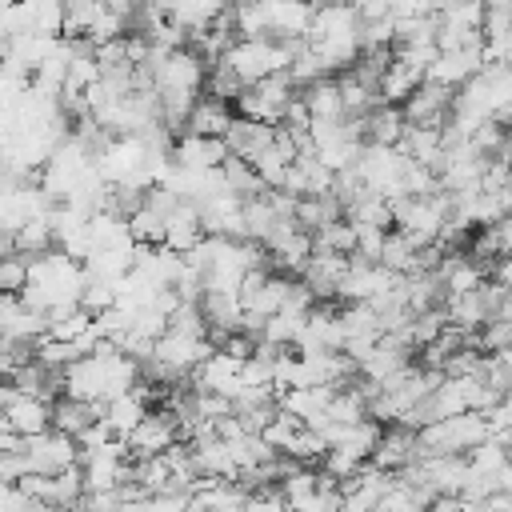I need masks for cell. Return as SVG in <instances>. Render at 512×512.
I'll use <instances>...</instances> for the list:
<instances>
[{
	"mask_svg": "<svg viewBox=\"0 0 512 512\" xmlns=\"http://www.w3.org/2000/svg\"><path fill=\"white\" fill-rule=\"evenodd\" d=\"M488 440V424L480 412H464V416H448L436 424H424L416 432L420 456H468L476 444Z\"/></svg>",
	"mask_w": 512,
	"mask_h": 512,
	"instance_id": "1",
	"label": "cell"
},
{
	"mask_svg": "<svg viewBox=\"0 0 512 512\" xmlns=\"http://www.w3.org/2000/svg\"><path fill=\"white\" fill-rule=\"evenodd\" d=\"M204 76H208V64L192 48H172L152 68V88H156V96L160 92H192V96H200L204 92Z\"/></svg>",
	"mask_w": 512,
	"mask_h": 512,
	"instance_id": "2",
	"label": "cell"
},
{
	"mask_svg": "<svg viewBox=\"0 0 512 512\" xmlns=\"http://www.w3.org/2000/svg\"><path fill=\"white\" fill-rule=\"evenodd\" d=\"M24 460H28V476H60L64 468L80 464V448H76V440L48 428V432L24 440Z\"/></svg>",
	"mask_w": 512,
	"mask_h": 512,
	"instance_id": "3",
	"label": "cell"
},
{
	"mask_svg": "<svg viewBox=\"0 0 512 512\" xmlns=\"http://www.w3.org/2000/svg\"><path fill=\"white\" fill-rule=\"evenodd\" d=\"M172 444H180V424H176L164 408H152V412L136 424V432L124 440V448H128V456H132V460L164 456Z\"/></svg>",
	"mask_w": 512,
	"mask_h": 512,
	"instance_id": "4",
	"label": "cell"
},
{
	"mask_svg": "<svg viewBox=\"0 0 512 512\" xmlns=\"http://www.w3.org/2000/svg\"><path fill=\"white\" fill-rule=\"evenodd\" d=\"M416 460H420V444H416V432L404 428V424H388V428L380 432L376 452L368 456V464L380 468V472H388V476L408 472Z\"/></svg>",
	"mask_w": 512,
	"mask_h": 512,
	"instance_id": "5",
	"label": "cell"
},
{
	"mask_svg": "<svg viewBox=\"0 0 512 512\" xmlns=\"http://www.w3.org/2000/svg\"><path fill=\"white\" fill-rule=\"evenodd\" d=\"M228 160V148L224 140H204V136H188L180 132L172 140V164L176 168H188V172H212Z\"/></svg>",
	"mask_w": 512,
	"mask_h": 512,
	"instance_id": "6",
	"label": "cell"
},
{
	"mask_svg": "<svg viewBox=\"0 0 512 512\" xmlns=\"http://www.w3.org/2000/svg\"><path fill=\"white\" fill-rule=\"evenodd\" d=\"M4 424L20 440H32V436H40V432L52 428V404L48 400H36V396H16L12 392V400L4 404Z\"/></svg>",
	"mask_w": 512,
	"mask_h": 512,
	"instance_id": "7",
	"label": "cell"
},
{
	"mask_svg": "<svg viewBox=\"0 0 512 512\" xmlns=\"http://www.w3.org/2000/svg\"><path fill=\"white\" fill-rule=\"evenodd\" d=\"M452 96H456V92H448V88L424 80V84L400 104V116H404V124H444V116H448V108H452Z\"/></svg>",
	"mask_w": 512,
	"mask_h": 512,
	"instance_id": "8",
	"label": "cell"
},
{
	"mask_svg": "<svg viewBox=\"0 0 512 512\" xmlns=\"http://www.w3.org/2000/svg\"><path fill=\"white\" fill-rule=\"evenodd\" d=\"M272 140H276V128H272V124H256V120H244V116H232V124H228V132H224L228 156L248 160V164H252Z\"/></svg>",
	"mask_w": 512,
	"mask_h": 512,
	"instance_id": "9",
	"label": "cell"
},
{
	"mask_svg": "<svg viewBox=\"0 0 512 512\" xmlns=\"http://www.w3.org/2000/svg\"><path fill=\"white\" fill-rule=\"evenodd\" d=\"M204 240V224H200V212L192 204H176L168 216H164V248L172 256H188L196 244Z\"/></svg>",
	"mask_w": 512,
	"mask_h": 512,
	"instance_id": "10",
	"label": "cell"
},
{
	"mask_svg": "<svg viewBox=\"0 0 512 512\" xmlns=\"http://www.w3.org/2000/svg\"><path fill=\"white\" fill-rule=\"evenodd\" d=\"M300 104L308 112L312 124H340L344 120V108H340V88H336V76H324L308 88H300Z\"/></svg>",
	"mask_w": 512,
	"mask_h": 512,
	"instance_id": "11",
	"label": "cell"
},
{
	"mask_svg": "<svg viewBox=\"0 0 512 512\" xmlns=\"http://www.w3.org/2000/svg\"><path fill=\"white\" fill-rule=\"evenodd\" d=\"M232 116H236L232 104H220V100H212V96H200V100L192 104V112H188L184 132H188V136H204V140H224Z\"/></svg>",
	"mask_w": 512,
	"mask_h": 512,
	"instance_id": "12",
	"label": "cell"
},
{
	"mask_svg": "<svg viewBox=\"0 0 512 512\" xmlns=\"http://www.w3.org/2000/svg\"><path fill=\"white\" fill-rule=\"evenodd\" d=\"M148 412H152V408H148V404L136 396V388H132V392L108 400V404L100 408V420H104V428L112 432V440H128V436L136 432V424H140Z\"/></svg>",
	"mask_w": 512,
	"mask_h": 512,
	"instance_id": "13",
	"label": "cell"
},
{
	"mask_svg": "<svg viewBox=\"0 0 512 512\" xmlns=\"http://www.w3.org/2000/svg\"><path fill=\"white\" fill-rule=\"evenodd\" d=\"M100 408H104V404H84V400L60 396V400L52 404V432H60V436H68V440H80L88 428L100 424Z\"/></svg>",
	"mask_w": 512,
	"mask_h": 512,
	"instance_id": "14",
	"label": "cell"
},
{
	"mask_svg": "<svg viewBox=\"0 0 512 512\" xmlns=\"http://www.w3.org/2000/svg\"><path fill=\"white\" fill-rule=\"evenodd\" d=\"M344 220L348 224H360V228H384V232H392V204L384 200V196H376V192H360L348 208H344Z\"/></svg>",
	"mask_w": 512,
	"mask_h": 512,
	"instance_id": "15",
	"label": "cell"
},
{
	"mask_svg": "<svg viewBox=\"0 0 512 512\" xmlns=\"http://www.w3.org/2000/svg\"><path fill=\"white\" fill-rule=\"evenodd\" d=\"M104 8H108V4H100V0H76V4H64L60 40H84V36L96 28V20L104 16Z\"/></svg>",
	"mask_w": 512,
	"mask_h": 512,
	"instance_id": "16",
	"label": "cell"
},
{
	"mask_svg": "<svg viewBox=\"0 0 512 512\" xmlns=\"http://www.w3.org/2000/svg\"><path fill=\"white\" fill-rule=\"evenodd\" d=\"M220 176H224V188H228L232 196H240V200H256V196H264V192H268V188L260 184V176H256V168H252L248 160L228 156V160L220 164Z\"/></svg>",
	"mask_w": 512,
	"mask_h": 512,
	"instance_id": "17",
	"label": "cell"
},
{
	"mask_svg": "<svg viewBox=\"0 0 512 512\" xmlns=\"http://www.w3.org/2000/svg\"><path fill=\"white\" fill-rule=\"evenodd\" d=\"M24 288H28V260L0 256V296H20Z\"/></svg>",
	"mask_w": 512,
	"mask_h": 512,
	"instance_id": "18",
	"label": "cell"
}]
</instances>
